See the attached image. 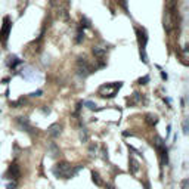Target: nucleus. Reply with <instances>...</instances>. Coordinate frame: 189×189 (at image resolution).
Returning <instances> with one entry per match:
<instances>
[{"label":"nucleus","mask_w":189,"mask_h":189,"mask_svg":"<svg viewBox=\"0 0 189 189\" xmlns=\"http://www.w3.org/2000/svg\"><path fill=\"white\" fill-rule=\"evenodd\" d=\"M105 188H106V189H115V188H114V185H111V183H108Z\"/></svg>","instance_id":"a878e982"},{"label":"nucleus","mask_w":189,"mask_h":189,"mask_svg":"<svg viewBox=\"0 0 189 189\" xmlns=\"http://www.w3.org/2000/svg\"><path fill=\"white\" fill-rule=\"evenodd\" d=\"M161 78H162V80H167V72L161 71Z\"/></svg>","instance_id":"b1692460"},{"label":"nucleus","mask_w":189,"mask_h":189,"mask_svg":"<svg viewBox=\"0 0 189 189\" xmlns=\"http://www.w3.org/2000/svg\"><path fill=\"white\" fill-rule=\"evenodd\" d=\"M83 40H84V31H83V28H78L77 37H75V43H81Z\"/></svg>","instance_id":"f3484780"},{"label":"nucleus","mask_w":189,"mask_h":189,"mask_svg":"<svg viewBox=\"0 0 189 189\" xmlns=\"http://www.w3.org/2000/svg\"><path fill=\"white\" fill-rule=\"evenodd\" d=\"M42 90H35V92H33V93H30V96H33V98H39V96H42Z\"/></svg>","instance_id":"4be33fe9"},{"label":"nucleus","mask_w":189,"mask_h":189,"mask_svg":"<svg viewBox=\"0 0 189 189\" xmlns=\"http://www.w3.org/2000/svg\"><path fill=\"white\" fill-rule=\"evenodd\" d=\"M148 81H149V75H145V77L139 78V84H146Z\"/></svg>","instance_id":"412c9836"},{"label":"nucleus","mask_w":189,"mask_h":189,"mask_svg":"<svg viewBox=\"0 0 189 189\" xmlns=\"http://www.w3.org/2000/svg\"><path fill=\"white\" fill-rule=\"evenodd\" d=\"M9 59H10V61H9V67H10V68H15L16 65L22 64V61H21V59H18L16 56H10Z\"/></svg>","instance_id":"f8f14e48"},{"label":"nucleus","mask_w":189,"mask_h":189,"mask_svg":"<svg viewBox=\"0 0 189 189\" xmlns=\"http://www.w3.org/2000/svg\"><path fill=\"white\" fill-rule=\"evenodd\" d=\"M6 189H16V182H10V183H8Z\"/></svg>","instance_id":"5701e85b"},{"label":"nucleus","mask_w":189,"mask_h":189,"mask_svg":"<svg viewBox=\"0 0 189 189\" xmlns=\"http://www.w3.org/2000/svg\"><path fill=\"white\" fill-rule=\"evenodd\" d=\"M146 118H148V123H149L151 126H155V124L158 123V118H157L155 115H152V114H148Z\"/></svg>","instance_id":"a211bd4d"},{"label":"nucleus","mask_w":189,"mask_h":189,"mask_svg":"<svg viewBox=\"0 0 189 189\" xmlns=\"http://www.w3.org/2000/svg\"><path fill=\"white\" fill-rule=\"evenodd\" d=\"M123 87L121 81H114V83H105L99 87L98 93L102 96V98H114L117 95V92Z\"/></svg>","instance_id":"f03ea898"},{"label":"nucleus","mask_w":189,"mask_h":189,"mask_svg":"<svg viewBox=\"0 0 189 189\" xmlns=\"http://www.w3.org/2000/svg\"><path fill=\"white\" fill-rule=\"evenodd\" d=\"M92 180H93V183H95V185L102 186V180H100V176H99L96 171H92Z\"/></svg>","instance_id":"4468645a"},{"label":"nucleus","mask_w":189,"mask_h":189,"mask_svg":"<svg viewBox=\"0 0 189 189\" xmlns=\"http://www.w3.org/2000/svg\"><path fill=\"white\" fill-rule=\"evenodd\" d=\"M93 55L96 56V58H99V59H102L104 56H105V49H102V47H99V46H93Z\"/></svg>","instance_id":"9d476101"},{"label":"nucleus","mask_w":189,"mask_h":189,"mask_svg":"<svg viewBox=\"0 0 189 189\" xmlns=\"http://www.w3.org/2000/svg\"><path fill=\"white\" fill-rule=\"evenodd\" d=\"M182 129H183V133H185V134H188V130H189V126H188V118H185V120H183V123H182Z\"/></svg>","instance_id":"6ab92c4d"},{"label":"nucleus","mask_w":189,"mask_h":189,"mask_svg":"<svg viewBox=\"0 0 189 189\" xmlns=\"http://www.w3.org/2000/svg\"><path fill=\"white\" fill-rule=\"evenodd\" d=\"M16 124H18V127H19L21 130L27 132V133L31 132V123H30V120H28L27 117H18V118H16Z\"/></svg>","instance_id":"423d86ee"},{"label":"nucleus","mask_w":189,"mask_h":189,"mask_svg":"<svg viewBox=\"0 0 189 189\" xmlns=\"http://www.w3.org/2000/svg\"><path fill=\"white\" fill-rule=\"evenodd\" d=\"M6 176H8L9 179H14V180L19 179V176H21L19 167H18L16 164H10V166H9V169H8V173H6Z\"/></svg>","instance_id":"0eeeda50"},{"label":"nucleus","mask_w":189,"mask_h":189,"mask_svg":"<svg viewBox=\"0 0 189 189\" xmlns=\"http://www.w3.org/2000/svg\"><path fill=\"white\" fill-rule=\"evenodd\" d=\"M47 148H49V151H50V155H52V157H58L59 149H58V146H56V143H55V142H50Z\"/></svg>","instance_id":"9b49d317"},{"label":"nucleus","mask_w":189,"mask_h":189,"mask_svg":"<svg viewBox=\"0 0 189 189\" xmlns=\"http://www.w3.org/2000/svg\"><path fill=\"white\" fill-rule=\"evenodd\" d=\"M81 27H84V28L90 27V21L86 19V18H81ZM81 27H80V28H81Z\"/></svg>","instance_id":"aec40b11"},{"label":"nucleus","mask_w":189,"mask_h":189,"mask_svg":"<svg viewBox=\"0 0 189 189\" xmlns=\"http://www.w3.org/2000/svg\"><path fill=\"white\" fill-rule=\"evenodd\" d=\"M75 71H77V74L80 75V77L86 78L93 72V68H92V65L89 64V62L86 61V58H78L77 62H75Z\"/></svg>","instance_id":"20e7f679"},{"label":"nucleus","mask_w":189,"mask_h":189,"mask_svg":"<svg viewBox=\"0 0 189 189\" xmlns=\"http://www.w3.org/2000/svg\"><path fill=\"white\" fill-rule=\"evenodd\" d=\"M81 105H84L86 108H89V109H92V111H96V104L92 102V100H83Z\"/></svg>","instance_id":"dca6fc26"},{"label":"nucleus","mask_w":189,"mask_h":189,"mask_svg":"<svg viewBox=\"0 0 189 189\" xmlns=\"http://www.w3.org/2000/svg\"><path fill=\"white\" fill-rule=\"evenodd\" d=\"M21 74H22V77H24V78H27V80H30V78L33 77V75L35 74V71H33L31 68H25V71H22Z\"/></svg>","instance_id":"ddd939ff"},{"label":"nucleus","mask_w":189,"mask_h":189,"mask_svg":"<svg viewBox=\"0 0 189 189\" xmlns=\"http://www.w3.org/2000/svg\"><path fill=\"white\" fill-rule=\"evenodd\" d=\"M171 134V124H169V127H167V137Z\"/></svg>","instance_id":"393cba45"},{"label":"nucleus","mask_w":189,"mask_h":189,"mask_svg":"<svg viewBox=\"0 0 189 189\" xmlns=\"http://www.w3.org/2000/svg\"><path fill=\"white\" fill-rule=\"evenodd\" d=\"M129 169H130V173L132 174H136L137 171H139V162H137V160H134L133 157H130V160H129Z\"/></svg>","instance_id":"1a4fd4ad"},{"label":"nucleus","mask_w":189,"mask_h":189,"mask_svg":"<svg viewBox=\"0 0 189 189\" xmlns=\"http://www.w3.org/2000/svg\"><path fill=\"white\" fill-rule=\"evenodd\" d=\"M80 141L81 142H87V141H89V133H87V129H81L80 130Z\"/></svg>","instance_id":"2eb2a0df"},{"label":"nucleus","mask_w":189,"mask_h":189,"mask_svg":"<svg viewBox=\"0 0 189 189\" xmlns=\"http://www.w3.org/2000/svg\"><path fill=\"white\" fill-rule=\"evenodd\" d=\"M3 28H2V31H0V39H3L5 42L8 40V35H9V33H10V28H12V22H10V19H9V16H5V19H3Z\"/></svg>","instance_id":"39448f33"},{"label":"nucleus","mask_w":189,"mask_h":189,"mask_svg":"<svg viewBox=\"0 0 189 189\" xmlns=\"http://www.w3.org/2000/svg\"><path fill=\"white\" fill-rule=\"evenodd\" d=\"M61 132H62V126H61L59 123L52 124V126L47 129V134H49L50 137H58V136L61 134Z\"/></svg>","instance_id":"6e6552de"},{"label":"nucleus","mask_w":189,"mask_h":189,"mask_svg":"<svg viewBox=\"0 0 189 189\" xmlns=\"http://www.w3.org/2000/svg\"><path fill=\"white\" fill-rule=\"evenodd\" d=\"M81 169H83V166L74 167V166L70 164V162L62 161V162H56V164L53 166V169H52V171L55 174V177H58V179H72Z\"/></svg>","instance_id":"f257e3e1"},{"label":"nucleus","mask_w":189,"mask_h":189,"mask_svg":"<svg viewBox=\"0 0 189 189\" xmlns=\"http://www.w3.org/2000/svg\"><path fill=\"white\" fill-rule=\"evenodd\" d=\"M137 42H139V52H141V61L143 64H148V55H146V43H148V34L143 28H136Z\"/></svg>","instance_id":"7ed1b4c3"}]
</instances>
